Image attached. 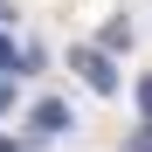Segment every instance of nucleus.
<instances>
[{"label":"nucleus","instance_id":"nucleus-3","mask_svg":"<svg viewBox=\"0 0 152 152\" xmlns=\"http://www.w3.org/2000/svg\"><path fill=\"white\" fill-rule=\"evenodd\" d=\"M138 104H145V118H152V76H145V83H138Z\"/></svg>","mask_w":152,"mask_h":152},{"label":"nucleus","instance_id":"nucleus-6","mask_svg":"<svg viewBox=\"0 0 152 152\" xmlns=\"http://www.w3.org/2000/svg\"><path fill=\"white\" fill-rule=\"evenodd\" d=\"M7 21H14V7H7V0H0V28H7Z\"/></svg>","mask_w":152,"mask_h":152},{"label":"nucleus","instance_id":"nucleus-2","mask_svg":"<svg viewBox=\"0 0 152 152\" xmlns=\"http://www.w3.org/2000/svg\"><path fill=\"white\" fill-rule=\"evenodd\" d=\"M28 124H35L42 138H62V132H69V104H56V97H42V104H35V118H28Z\"/></svg>","mask_w":152,"mask_h":152},{"label":"nucleus","instance_id":"nucleus-1","mask_svg":"<svg viewBox=\"0 0 152 152\" xmlns=\"http://www.w3.org/2000/svg\"><path fill=\"white\" fill-rule=\"evenodd\" d=\"M69 62H76V76H83L97 97H111V90H118V69H111V56H104V48H76Z\"/></svg>","mask_w":152,"mask_h":152},{"label":"nucleus","instance_id":"nucleus-5","mask_svg":"<svg viewBox=\"0 0 152 152\" xmlns=\"http://www.w3.org/2000/svg\"><path fill=\"white\" fill-rule=\"evenodd\" d=\"M7 104H14V83H7V76H0V111H7Z\"/></svg>","mask_w":152,"mask_h":152},{"label":"nucleus","instance_id":"nucleus-7","mask_svg":"<svg viewBox=\"0 0 152 152\" xmlns=\"http://www.w3.org/2000/svg\"><path fill=\"white\" fill-rule=\"evenodd\" d=\"M0 152H14V145H0Z\"/></svg>","mask_w":152,"mask_h":152},{"label":"nucleus","instance_id":"nucleus-4","mask_svg":"<svg viewBox=\"0 0 152 152\" xmlns=\"http://www.w3.org/2000/svg\"><path fill=\"white\" fill-rule=\"evenodd\" d=\"M132 152H152V124H145V132H138V138H132Z\"/></svg>","mask_w":152,"mask_h":152}]
</instances>
